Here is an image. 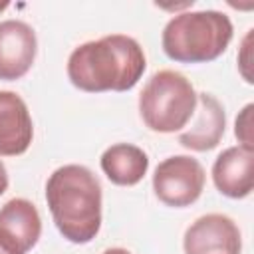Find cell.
<instances>
[{
	"label": "cell",
	"mask_w": 254,
	"mask_h": 254,
	"mask_svg": "<svg viewBox=\"0 0 254 254\" xmlns=\"http://www.w3.org/2000/svg\"><path fill=\"white\" fill-rule=\"evenodd\" d=\"M145 67L139 42L125 34H111L77 46L67 60V77L87 93L127 91L137 85Z\"/></svg>",
	"instance_id": "1"
},
{
	"label": "cell",
	"mask_w": 254,
	"mask_h": 254,
	"mask_svg": "<svg viewBox=\"0 0 254 254\" xmlns=\"http://www.w3.org/2000/svg\"><path fill=\"white\" fill-rule=\"evenodd\" d=\"M46 200L60 234L73 244L91 242L101 228V185L83 165H64L46 183Z\"/></svg>",
	"instance_id": "2"
},
{
	"label": "cell",
	"mask_w": 254,
	"mask_h": 254,
	"mask_svg": "<svg viewBox=\"0 0 254 254\" xmlns=\"http://www.w3.org/2000/svg\"><path fill=\"white\" fill-rule=\"evenodd\" d=\"M232 34V22L222 12H181L167 22L161 44L173 62L206 64L226 52Z\"/></svg>",
	"instance_id": "3"
},
{
	"label": "cell",
	"mask_w": 254,
	"mask_h": 254,
	"mask_svg": "<svg viewBox=\"0 0 254 254\" xmlns=\"http://www.w3.org/2000/svg\"><path fill=\"white\" fill-rule=\"evenodd\" d=\"M196 109L192 83L175 69H161L151 75L139 93V113L143 123L155 133L181 131Z\"/></svg>",
	"instance_id": "4"
},
{
	"label": "cell",
	"mask_w": 254,
	"mask_h": 254,
	"mask_svg": "<svg viewBox=\"0 0 254 254\" xmlns=\"http://www.w3.org/2000/svg\"><path fill=\"white\" fill-rule=\"evenodd\" d=\"M204 181V169L194 157L173 155L157 165L153 175V190L163 204L183 208L198 200Z\"/></svg>",
	"instance_id": "5"
},
{
	"label": "cell",
	"mask_w": 254,
	"mask_h": 254,
	"mask_svg": "<svg viewBox=\"0 0 254 254\" xmlns=\"http://www.w3.org/2000/svg\"><path fill=\"white\" fill-rule=\"evenodd\" d=\"M183 248L185 254H240V228L226 214H204L187 228Z\"/></svg>",
	"instance_id": "6"
},
{
	"label": "cell",
	"mask_w": 254,
	"mask_h": 254,
	"mask_svg": "<svg viewBox=\"0 0 254 254\" xmlns=\"http://www.w3.org/2000/svg\"><path fill=\"white\" fill-rule=\"evenodd\" d=\"M42 234V218L28 198H10L0 208V246L8 254H26Z\"/></svg>",
	"instance_id": "7"
},
{
	"label": "cell",
	"mask_w": 254,
	"mask_h": 254,
	"mask_svg": "<svg viewBox=\"0 0 254 254\" xmlns=\"http://www.w3.org/2000/svg\"><path fill=\"white\" fill-rule=\"evenodd\" d=\"M38 40L32 26L22 20L0 22V79L14 81L24 77L34 65Z\"/></svg>",
	"instance_id": "8"
},
{
	"label": "cell",
	"mask_w": 254,
	"mask_h": 254,
	"mask_svg": "<svg viewBox=\"0 0 254 254\" xmlns=\"http://www.w3.org/2000/svg\"><path fill=\"white\" fill-rule=\"evenodd\" d=\"M212 181L220 194L228 198H244L254 187V149L228 147L212 165Z\"/></svg>",
	"instance_id": "9"
},
{
	"label": "cell",
	"mask_w": 254,
	"mask_h": 254,
	"mask_svg": "<svg viewBox=\"0 0 254 254\" xmlns=\"http://www.w3.org/2000/svg\"><path fill=\"white\" fill-rule=\"evenodd\" d=\"M34 137V123L26 101L14 93L0 89V155L16 157L28 151Z\"/></svg>",
	"instance_id": "10"
},
{
	"label": "cell",
	"mask_w": 254,
	"mask_h": 254,
	"mask_svg": "<svg viewBox=\"0 0 254 254\" xmlns=\"http://www.w3.org/2000/svg\"><path fill=\"white\" fill-rule=\"evenodd\" d=\"M196 119L194 123L181 131L179 135V143L185 147V149H190V151H198V153H204V151H210L214 149L220 139L224 137V127H226V113H224V107L222 103L202 91V93H196Z\"/></svg>",
	"instance_id": "11"
},
{
	"label": "cell",
	"mask_w": 254,
	"mask_h": 254,
	"mask_svg": "<svg viewBox=\"0 0 254 254\" xmlns=\"http://www.w3.org/2000/svg\"><path fill=\"white\" fill-rule=\"evenodd\" d=\"M101 171L105 177L119 187H133L137 185L149 169L147 153L131 143H115L107 147L101 155Z\"/></svg>",
	"instance_id": "12"
},
{
	"label": "cell",
	"mask_w": 254,
	"mask_h": 254,
	"mask_svg": "<svg viewBox=\"0 0 254 254\" xmlns=\"http://www.w3.org/2000/svg\"><path fill=\"white\" fill-rule=\"evenodd\" d=\"M252 111H254V105L248 103L240 111V115L236 117V123H234V135L238 137L240 147H246V149H254V143H252Z\"/></svg>",
	"instance_id": "13"
},
{
	"label": "cell",
	"mask_w": 254,
	"mask_h": 254,
	"mask_svg": "<svg viewBox=\"0 0 254 254\" xmlns=\"http://www.w3.org/2000/svg\"><path fill=\"white\" fill-rule=\"evenodd\" d=\"M252 32L254 30H248V34H246V38L242 40V56L238 58V64H240V73H242V77L248 81V83H252L254 79H252V73L248 71V65H250V40H252Z\"/></svg>",
	"instance_id": "14"
},
{
	"label": "cell",
	"mask_w": 254,
	"mask_h": 254,
	"mask_svg": "<svg viewBox=\"0 0 254 254\" xmlns=\"http://www.w3.org/2000/svg\"><path fill=\"white\" fill-rule=\"evenodd\" d=\"M6 189H8V173H6L4 163L0 161V196L6 192Z\"/></svg>",
	"instance_id": "15"
},
{
	"label": "cell",
	"mask_w": 254,
	"mask_h": 254,
	"mask_svg": "<svg viewBox=\"0 0 254 254\" xmlns=\"http://www.w3.org/2000/svg\"><path fill=\"white\" fill-rule=\"evenodd\" d=\"M103 254H131V252L125 250V248H107Z\"/></svg>",
	"instance_id": "16"
},
{
	"label": "cell",
	"mask_w": 254,
	"mask_h": 254,
	"mask_svg": "<svg viewBox=\"0 0 254 254\" xmlns=\"http://www.w3.org/2000/svg\"><path fill=\"white\" fill-rule=\"evenodd\" d=\"M0 254H8V252H6V250H4L2 246H0Z\"/></svg>",
	"instance_id": "17"
},
{
	"label": "cell",
	"mask_w": 254,
	"mask_h": 254,
	"mask_svg": "<svg viewBox=\"0 0 254 254\" xmlns=\"http://www.w3.org/2000/svg\"><path fill=\"white\" fill-rule=\"evenodd\" d=\"M6 6H8V4H0V10H2V8H6Z\"/></svg>",
	"instance_id": "18"
}]
</instances>
